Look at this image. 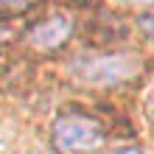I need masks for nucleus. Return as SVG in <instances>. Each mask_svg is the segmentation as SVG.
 Returning <instances> with one entry per match:
<instances>
[{
  "label": "nucleus",
  "mask_w": 154,
  "mask_h": 154,
  "mask_svg": "<svg viewBox=\"0 0 154 154\" xmlns=\"http://www.w3.org/2000/svg\"><path fill=\"white\" fill-rule=\"evenodd\" d=\"M143 73V59L140 53L132 51H118V53H84L76 56L70 65V76L81 87L106 90V87H121L129 84Z\"/></svg>",
  "instance_id": "f257e3e1"
},
{
  "label": "nucleus",
  "mask_w": 154,
  "mask_h": 154,
  "mask_svg": "<svg viewBox=\"0 0 154 154\" xmlns=\"http://www.w3.org/2000/svg\"><path fill=\"white\" fill-rule=\"evenodd\" d=\"M104 126L84 112H65L51 126V143L62 154H84L104 146Z\"/></svg>",
  "instance_id": "f03ea898"
},
{
  "label": "nucleus",
  "mask_w": 154,
  "mask_h": 154,
  "mask_svg": "<svg viewBox=\"0 0 154 154\" xmlns=\"http://www.w3.org/2000/svg\"><path fill=\"white\" fill-rule=\"evenodd\" d=\"M73 28H76L73 17L53 14V17H48V20L34 23L28 28V34H25V42H28L34 51H39V53H53V51H59L62 45L73 37Z\"/></svg>",
  "instance_id": "7ed1b4c3"
},
{
  "label": "nucleus",
  "mask_w": 154,
  "mask_h": 154,
  "mask_svg": "<svg viewBox=\"0 0 154 154\" xmlns=\"http://www.w3.org/2000/svg\"><path fill=\"white\" fill-rule=\"evenodd\" d=\"M42 3V0H0V11H25V8H31V6H37Z\"/></svg>",
  "instance_id": "20e7f679"
},
{
  "label": "nucleus",
  "mask_w": 154,
  "mask_h": 154,
  "mask_svg": "<svg viewBox=\"0 0 154 154\" xmlns=\"http://www.w3.org/2000/svg\"><path fill=\"white\" fill-rule=\"evenodd\" d=\"M143 112H146V118L154 123V87L146 93V98H143Z\"/></svg>",
  "instance_id": "39448f33"
},
{
  "label": "nucleus",
  "mask_w": 154,
  "mask_h": 154,
  "mask_svg": "<svg viewBox=\"0 0 154 154\" xmlns=\"http://www.w3.org/2000/svg\"><path fill=\"white\" fill-rule=\"evenodd\" d=\"M140 28L146 31V37L154 39V14H146V17H143V20H140Z\"/></svg>",
  "instance_id": "423d86ee"
},
{
  "label": "nucleus",
  "mask_w": 154,
  "mask_h": 154,
  "mask_svg": "<svg viewBox=\"0 0 154 154\" xmlns=\"http://www.w3.org/2000/svg\"><path fill=\"white\" fill-rule=\"evenodd\" d=\"M106 154H149V151H143L137 146H121V149H112V151H106Z\"/></svg>",
  "instance_id": "0eeeda50"
},
{
  "label": "nucleus",
  "mask_w": 154,
  "mask_h": 154,
  "mask_svg": "<svg viewBox=\"0 0 154 154\" xmlns=\"http://www.w3.org/2000/svg\"><path fill=\"white\" fill-rule=\"evenodd\" d=\"M123 3H132V6H154V0H123Z\"/></svg>",
  "instance_id": "6e6552de"
},
{
  "label": "nucleus",
  "mask_w": 154,
  "mask_h": 154,
  "mask_svg": "<svg viewBox=\"0 0 154 154\" xmlns=\"http://www.w3.org/2000/svg\"><path fill=\"white\" fill-rule=\"evenodd\" d=\"M6 37H8V31L3 28V25H0V45H3V42H6Z\"/></svg>",
  "instance_id": "1a4fd4ad"
},
{
  "label": "nucleus",
  "mask_w": 154,
  "mask_h": 154,
  "mask_svg": "<svg viewBox=\"0 0 154 154\" xmlns=\"http://www.w3.org/2000/svg\"><path fill=\"white\" fill-rule=\"evenodd\" d=\"M0 154H3V151H0Z\"/></svg>",
  "instance_id": "9d476101"
}]
</instances>
